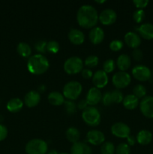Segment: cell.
Segmentation results:
<instances>
[{
  "label": "cell",
  "instance_id": "1",
  "mask_svg": "<svg viewBox=\"0 0 153 154\" xmlns=\"http://www.w3.org/2000/svg\"><path fill=\"white\" fill-rule=\"evenodd\" d=\"M78 24L84 29H92L97 24L98 14L93 6L84 5L81 6L76 14Z\"/></svg>",
  "mask_w": 153,
  "mask_h": 154
},
{
  "label": "cell",
  "instance_id": "2",
  "mask_svg": "<svg viewBox=\"0 0 153 154\" xmlns=\"http://www.w3.org/2000/svg\"><path fill=\"white\" fill-rule=\"evenodd\" d=\"M48 60L42 54H35L28 59L27 62V69L31 74L42 75L49 69Z\"/></svg>",
  "mask_w": 153,
  "mask_h": 154
},
{
  "label": "cell",
  "instance_id": "3",
  "mask_svg": "<svg viewBox=\"0 0 153 154\" xmlns=\"http://www.w3.org/2000/svg\"><path fill=\"white\" fill-rule=\"evenodd\" d=\"M25 150L27 154H46L48 146L43 140L34 138L27 143Z\"/></svg>",
  "mask_w": 153,
  "mask_h": 154
},
{
  "label": "cell",
  "instance_id": "4",
  "mask_svg": "<svg viewBox=\"0 0 153 154\" xmlns=\"http://www.w3.org/2000/svg\"><path fill=\"white\" fill-rule=\"evenodd\" d=\"M82 85L77 81H70L64 85L63 88V96L69 100H75L81 94Z\"/></svg>",
  "mask_w": 153,
  "mask_h": 154
},
{
  "label": "cell",
  "instance_id": "5",
  "mask_svg": "<svg viewBox=\"0 0 153 154\" xmlns=\"http://www.w3.org/2000/svg\"><path fill=\"white\" fill-rule=\"evenodd\" d=\"M82 118L89 126H96L100 122V114L98 110L94 107H87L82 111Z\"/></svg>",
  "mask_w": 153,
  "mask_h": 154
},
{
  "label": "cell",
  "instance_id": "6",
  "mask_svg": "<svg viewBox=\"0 0 153 154\" xmlns=\"http://www.w3.org/2000/svg\"><path fill=\"white\" fill-rule=\"evenodd\" d=\"M83 67L82 60L77 57H71L68 59L64 64V70L68 75H75L81 72Z\"/></svg>",
  "mask_w": 153,
  "mask_h": 154
},
{
  "label": "cell",
  "instance_id": "7",
  "mask_svg": "<svg viewBox=\"0 0 153 154\" xmlns=\"http://www.w3.org/2000/svg\"><path fill=\"white\" fill-rule=\"evenodd\" d=\"M112 81L117 90H119V89L125 88L126 87H128L131 81V78L127 72L120 71L113 75Z\"/></svg>",
  "mask_w": 153,
  "mask_h": 154
},
{
  "label": "cell",
  "instance_id": "8",
  "mask_svg": "<svg viewBox=\"0 0 153 154\" xmlns=\"http://www.w3.org/2000/svg\"><path fill=\"white\" fill-rule=\"evenodd\" d=\"M132 75L140 81H146L150 79L152 72L147 66L139 65L136 66L132 69Z\"/></svg>",
  "mask_w": 153,
  "mask_h": 154
},
{
  "label": "cell",
  "instance_id": "9",
  "mask_svg": "<svg viewBox=\"0 0 153 154\" xmlns=\"http://www.w3.org/2000/svg\"><path fill=\"white\" fill-rule=\"evenodd\" d=\"M141 113L147 118H153V96H145L140 103Z\"/></svg>",
  "mask_w": 153,
  "mask_h": 154
},
{
  "label": "cell",
  "instance_id": "10",
  "mask_svg": "<svg viewBox=\"0 0 153 154\" xmlns=\"http://www.w3.org/2000/svg\"><path fill=\"white\" fill-rule=\"evenodd\" d=\"M111 132L116 137L121 138H128L130 135V129L127 124L124 123H116L111 127Z\"/></svg>",
  "mask_w": 153,
  "mask_h": 154
},
{
  "label": "cell",
  "instance_id": "11",
  "mask_svg": "<svg viewBox=\"0 0 153 154\" xmlns=\"http://www.w3.org/2000/svg\"><path fill=\"white\" fill-rule=\"evenodd\" d=\"M117 14L112 9H105L98 16V20L103 25L110 26L116 22Z\"/></svg>",
  "mask_w": 153,
  "mask_h": 154
},
{
  "label": "cell",
  "instance_id": "12",
  "mask_svg": "<svg viewBox=\"0 0 153 154\" xmlns=\"http://www.w3.org/2000/svg\"><path fill=\"white\" fill-rule=\"evenodd\" d=\"M92 83L98 89L104 88L108 83V76L103 70H98L93 75Z\"/></svg>",
  "mask_w": 153,
  "mask_h": 154
},
{
  "label": "cell",
  "instance_id": "13",
  "mask_svg": "<svg viewBox=\"0 0 153 154\" xmlns=\"http://www.w3.org/2000/svg\"><path fill=\"white\" fill-rule=\"evenodd\" d=\"M87 141L93 145H100L104 143L105 136L104 133L98 130H91L86 135Z\"/></svg>",
  "mask_w": 153,
  "mask_h": 154
},
{
  "label": "cell",
  "instance_id": "14",
  "mask_svg": "<svg viewBox=\"0 0 153 154\" xmlns=\"http://www.w3.org/2000/svg\"><path fill=\"white\" fill-rule=\"evenodd\" d=\"M102 99V94L100 93V90L96 87H92L88 90V93L86 96V100L88 105H95L100 102V101Z\"/></svg>",
  "mask_w": 153,
  "mask_h": 154
},
{
  "label": "cell",
  "instance_id": "15",
  "mask_svg": "<svg viewBox=\"0 0 153 154\" xmlns=\"http://www.w3.org/2000/svg\"><path fill=\"white\" fill-rule=\"evenodd\" d=\"M40 100V96L38 92L32 90L28 93H26V95L24 97V102L28 108H33L35 107L36 105H38Z\"/></svg>",
  "mask_w": 153,
  "mask_h": 154
},
{
  "label": "cell",
  "instance_id": "16",
  "mask_svg": "<svg viewBox=\"0 0 153 154\" xmlns=\"http://www.w3.org/2000/svg\"><path fill=\"white\" fill-rule=\"evenodd\" d=\"M124 42L130 48H137L141 44V38L136 33L129 32L124 35Z\"/></svg>",
  "mask_w": 153,
  "mask_h": 154
},
{
  "label": "cell",
  "instance_id": "17",
  "mask_svg": "<svg viewBox=\"0 0 153 154\" xmlns=\"http://www.w3.org/2000/svg\"><path fill=\"white\" fill-rule=\"evenodd\" d=\"M89 39L93 45H98L104 38V32L100 27H94L89 32Z\"/></svg>",
  "mask_w": 153,
  "mask_h": 154
},
{
  "label": "cell",
  "instance_id": "18",
  "mask_svg": "<svg viewBox=\"0 0 153 154\" xmlns=\"http://www.w3.org/2000/svg\"><path fill=\"white\" fill-rule=\"evenodd\" d=\"M68 38L69 41L71 42L73 45H82L85 40V36L82 33V31L76 29H70L68 33Z\"/></svg>",
  "mask_w": 153,
  "mask_h": 154
},
{
  "label": "cell",
  "instance_id": "19",
  "mask_svg": "<svg viewBox=\"0 0 153 154\" xmlns=\"http://www.w3.org/2000/svg\"><path fill=\"white\" fill-rule=\"evenodd\" d=\"M71 154H92V149L88 144L77 141L72 145L70 148Z\"/></svg>",
  "mask_w": 153,
  "mask_h": 154
},
{
  "label": "cell",
  "instance_id": "20",
  "mask_svg": "<svg viewBox=\"0 0 153 154\" xmlns=\"http://www.w3.org/2000/svg\"><path fill=\"white\" fill-rule=\"evenodd\" d=\"M137 31L142 38L146 40L153 39V24L144 23L137 28Z\"/></svg>",
  "mask_w": 153,
  "mask_h": 154
},
{
  "label": "cell",
  "instance_id": "21",
  "mask_svg": "<svg viewBox=\"0 0 153 154\" xmlns=\"http://www.w3.org/2000/svg\"><path fill=\"white\" fill-rule=\"evenodd\" d=\"M152 134L150 131L143 129L138 132L136 139L141 145H148L152 141Z\"/></svg>",
  "mask_w": 153,
  "mask_h": 154
},
{
  "label": "cell",
  "instance_id": "22",
  "mask_svg": "<svg viewBox=\"0 0 153 154\" xmlns=\"http://www.w3.org/2000/svg\"><path fill=\"white\" fill-rule=\"evenodd\" d=\"M131 61L130 57L127 54H122L118 57L116 61L117 67L121 72H124L130 68Z\"/></svg>",
  "mask_w": 153,
  "mask_h": 154
},
{
  "label": "cell",
  "instance_id": "23",
  "mask_svg": "<svg viewBox=\"0 0 153 154\" xmlns=\"http://www.w3.org/2000/svg\"><path fill=\"white\" fill-rule=\"evenodd\" d=\"M123 105L128 110H134L137 107L139 104V99L133 94L128 95L122 101Z\"/></svg>",
  "mask_w": 153,
  "mask_h": 154
},
{
  "label": "cell",
  "instance_id": "24",
  "mask_svg": "<svg viewBox=\"0 0 153 154\" xmlns=\"http://www.w3.org/2000/svg\"><path fill=\"white\" fill-rule=\"evenodd\" d=\"M48 102L55 106H59L64 104V96L58 92H51L48 95Z\"/></svg>",
  "mask_w": 153,
  "mask_h": 154
},
{
  "label": "cell",
  "instance_id": "25",
  "mask_svg": "<svg viewBox=\"0 0 153 154\" xmlns=\"http://www.w3.org/2000/svg\"><path fill=\"white\" fill-rule=\"evenodd\" d=\"M23 106V102L18 98H14L8 101L7 104V109L11 113H16L20 111Z\"/></svg>",
  "mask_w": 153,
  "mask_h": 154
},
{
  "label": "cell",
  "instance_id": "26",
  "mask_svg": "<svg viewBox=\"0 0 153 154\" xmlns=\"http://www.w3.org/2000/svg\"><path fill=\"white\" fill-rule=\"evenodd\" d=\"M65 135L68 141L73 143V144L77 142L80 139V134L79 130L75 127L68 128L67 129V131H66Z\"/></svg>",
  "mask_w": 153,
  "mask_h": 154
},
{
  "label": "cell",
  "instance_id": "27",
  "mask_svg": "<svg viewBox=\"0 0 153 154\" xmlns=\"http://www.w3.org/2000/svg\"><path fill=\"white\" fill-rule=\"evenodd\" d=\"M16 51L18 54L22 57H28L32 54L31 47L25 42H20L18 44Z\"/></svg>",
  "mask_w": 153,
  "mask_h": 154
},
{
  "label": "cell",
  "instance_id": "28",
  "mask_svg": "<svg viewBox=\"0 0 153 154\" xmlns=\"http://www.w3.org/2000/svg\"><path fill=\"white\" fill-rule=\"evenodd\" d=\"M133 95H134L138 99H143L146 95V89L141 84H137L133 89Z\"/></svg>",
  "mask_w": 153,
  "mask_h": 154
},
{
  "label": "cell",
  "instance_id": "29",
  "mask_svg": "<svg viewBox=\"0 0 153 154\" xmlns=\"http://www.w3.org/2000/svg\"><path fill=\"white\" fill-rule=\"evenodd\" d=\"M116 152L114 144L112 142H104L100 147V153L101 154H114Z\"/></svg>",
  "mask_w": 153,
  "mask_h": 154
},
{
  "label": "cell",
  "instance_id": "30",
  "mask_svg": "<svg viewBox=\"0 0 153 154\" xmlns=\"http://www.w3.org/2000/svg\"><path fill=\"white\" fill-rule=\"evenodd\" d=\"M111 97H112V102L116 104L121 103L124 99L122 93L118 90H115L111 92Z\"/></svg>",
  "mask_w": 153,
  "mask_h": 154
},
{
  "label": "cell",
  "instance_id": "31",
  "mask_svg": "<svg viewBox=\"0 0 153 154\" xmlns=\"http://www.w3.org/2000/svg\"><path fill=\"white\" fill-rule=\"evenodd\" d=\"M99 60L96 56L91 55L88 56L85 60V65L88 68H94L98 66Z\"/></svg>",
  "mask_w": 153,
  "mask_h": 154
},
{
  "label": "cell",
  "instance_id": "32",
  "mask_svg": "<svg viewBox=\"0 0 153 154\" xmlns=\"http://www.w3.org/2000/svg\"><path fill=\"white\" fill-rule=\"evenodd\" d=\"M115 153L116 154H130V146L127 144H124V143H122L117 146Z\"/></svg>",
  "mask_w": 153,
  "mask_h": 154
},
{
  "label": "cell",
  "instance_id": "33",
  "mask_svg": "<svg viewBox=\"0 0 153 154\" xmlns=\"http://www.w3.org/2000/svg\"><path fill=\"white\" fill-rule=\"evenodd\" d=\"M59 50V45L56 41H50L46 45V51L52 54H56Z\"/></svg>",
  "mask_w": 153,
  "mask_h": 154
},
{
  "label": "cell",
  "instance_id": "34",
  "mask_svg": "<svg viewBox=\"0 0 153 154\" xmlns=\"http://www.w3.org/2000/svg\"><path fill=\"white\" fill-rule=\"evenodd\" d=\"M64 107H65L66 111H67L68 114L72 115V114H74L75 112H76V105L74 102H72V101L70 100L64 101Z\"/></svg>",
  "mask_w": 153,
  "mask_h": 154
},
{
  "label": "cell",
  "instance_id": "35",
  "mask_svg": "<svg viewBox=\"0 0 153 154\" xmlns=\"http://www.w3.org/2000/svg\"><path fill=\"white\" fill-rule=\"evenodd\" d=\"M104 72L106 73H110L115 69V63L112 60H107L103 64Z\"/></svg>",
  "mask_w": 153,
  "mask_h": 154
},
{
  "label": "cell",
  "instance_id": "36",
  "mask_svg": "<svg viewBox=\"0 0 153 154\" xmlns=\"http://www.w3.org/2000/svg\"><path fill=\"white\" fill-rule=\"evenodd\" d=\"M144 17H145V12L142 9H139V10L134 11L133 14L134 20L136 23H140L142 20H143Z\"/></svg>",
  "mask_w": 153,
  "mask_h": 154
},
{
  "label": "cell",
  "instance_id": "37",
  "mask_svg": "<svg viewBox=\"0 0 153 154\" xmlns=\"http://www.w3.org/2000/svg\"><path fill=\"white\" fill-rule=\"evenodd\" d=\"M123 42L120 40L112 41L110 44V48L112 51H118L123 48Z\"/></svg>",
  "mask_w": 153,
  "mask_h": 154
},
{
  "label": "cell",
  "instance_id": "38",
  "mask_svg": "<svg viewBox=\"0 0 153 154\" xmlns=\"http://www.w3.org/2000/svg\"><path fill=\"white\" fill-rule=\"evenodd\" d=\"M46 42L45 41H40V42H38L35 44V49L36 51H38V52L42 53V54H44L46 51Z\"/></svg>",
  "mask_w": 153,
  "mask_h": 154
},
{
  "label": "cell",
  "instance_id": "39",
  "mask_svg": "<svg viewBox=\"0 0 153 154\" xmlns=\"http://www.w3.org/2000/svg\"><path fill=\"white\" fill-rule=\"evenodd\" d=\"M101 100L105 106H109V105H110L112 103V97H111V93H110V92L105 93L104 94V96H102Z\"/></svg>",
  "mask_w": 153,
  "mask_h": 154
},
{
  "label": "cell",
  "instance_id": "40",
  "mask_svg": "<svg viewBox=\"0 0 153 154\" xmlns=\"http://www.w3.org/2000/svg\"><path fill=\"white\" fill-rule=\"evenodd\" d=\"M132 57H133V58L136 61H141L143 55H142V52L141 51V50L136 48V49L134 50L133 52H132Z\"/></svg>",
  "mask_w": 153,
  "mask_h": 154
},
{
  "label": "cell",
  "instance_id": "41",
  "mask_svg": "<svg viewBox=\"0 0 153 154\" xmlns=\"http://www.w3.org/2000/svg\"><path fill=\"white\" fill-rule=\"evenodd\" d=\"M133 3L136 8L142 9L146 7L147 5L148 4V0H134Z\"/></svg>",
  "mask_w": 153,
  "mask_h": 154
},
{
  "label": "cell",
  "instance_id": "42",
  "mask_svg": "<svg viewBox=\"0 0 153 154\" xmlns=\"http://www.w3.org/2000/svg\"><path fill=\"white\" fill-rule=\"evenodd\" d=\"M8 136V129L5 126L0 124V141L5 139Z\"/></svg>",
  "mask_w": 153,
  "mask_h": 154
},
{
  "label": "cell",
  "instance_id": "43",
  "mask_svg": "<svg viewBox=\"0 0 153 154\" xmlns=\"http://www.w3.org/2000/svg\"><path fill=\"white\" fill-rule=\"evenodd\" d=\"M81 74H82V76L85 79H89V78H92V72L90 69H82V72H81Z\"/></svg>",
  "mask_w": 153,
  "mask_h": 154
},
{
  "label": "cell",
  "instance_id": "44",
  "mask_svg": "<svg viewBox=\"0 0 153 154\" xmlns=\"http://www.w3.org/2000/svg\"><path fill=\"white\" fill-rule=\"evenodd\" d=\"M87 105H88V103H87L86 100V99H83V100H80L77 104V108L79 110H84L87 108Z\"/></svg>",
  "mask_w": 153,
  "mask_h": 154
},
{
  "label": "cell",
  "instance_id": "45",
  "mask_svg": "<svg viewBox=\"0 0 153 154\" xmlns=\"http://www.w3.org/2000/svg\"><path fill=\"white\" fill-rule=\"evenodd\" d=\"M127 138H128V144L129 146L134 145L135 143H136V138H135L134 136H133V135H129Z\"/></svg>",
  "mask_w": 153,
  "mask_h": 154
},
{
  "label": "cell",
  "instance_id": "46",
  "mask_svg": "<svg viewBox=\"0 0 153 154\" xmlns=\"http://www.w3.org/2000/svg\"><path fill=\"white\" fill-rule=\"evenodd\" d=\"M46 154H58V152L56 151V150H50V151L47 152V153Z\"/></svg>",
  "mask_w": 153,
  "mask_h": 154
},
{
  "label": "cell",
  "instance_id": "47",
  "mask_svg": "<svg viewBox=\"0 0 153 154\" xmlns=\"http://www.w3.org/2000/svg\"><path fill=\"white\" fill-rule=\"evenodd\" d=\"M95 2L98 3V4H102V3L105 2V0H102V1H95Z\"/></svg>",
  "mask_w": 153,
  "mask_h": 154
},
{
  "label": "cell",
  "instance_id": "48",
  "mask_svg": "<svg viewBox=\"0 0 153 154\" xmlns=\"http://www.w3.org/2000/svg\"><path fill=\"white\" fill-rule=\"evenodd\" d=\"M2 120H3V117H2L1 115H0V122H1V121H2Z\"/></svg>",
  "mask_w": 153,
  "mask_h": 154
},
{
  "label": "cell",
  "instance_id": "49",
  "mask_svg": "<svg viewBox=\"0 0 153 154\" xmlns=\"http://www.w3.org/2000/svg\"><path fill=\"white\" fill-rule=\"evenodd\" d=\"M59 154H68V153H59Z\"/></svg>",
  "mask_w": 153,
  "mask_h": 154
},
{
  "label": "cell",
  "instance_id": "50",
  "mask_svg": "<svg viewBox=\"0 0 153 154\" xmlns=\"http://www.w3.org/2000/svg\"><path fill=\"white\" fill-rule=\"evenodd\" d=\"M152 73H153V70H152Z\"/></svg>",
  "mask_w": 153,
  "mask_h": 154
}]
</instances>
